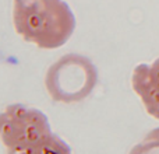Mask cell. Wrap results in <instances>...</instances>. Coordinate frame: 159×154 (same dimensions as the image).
<instances>
[{
    "label": "cell",
    "mask_w": 159,
    "mask_h": 154,
    "mask_svg": "<svg viewBox=\"0 0 159 154\" xmlns=\"http://www.w3.org/2000/svg\"><path fill=\"white\" fill-rule=\"evenodd\" d=\"M131 88L147 113L159 121V58L152 63L137 65L131 75Z\"/></svg>",
    "instance_id": "4"
},
{
    "label": "cell",
    "mask_w": 159,
    "mask_h": 154,
    "mask_svg": "<svg viewBox=\"0 0 159 154\" xmlns=\"http://www.w3.org/2000/svg\"><path fill=\"white\" fill-rule=\"evenodd\" d=\"M13 24L24 41L56 49L71 38L75 17L63 0H13Z\"/></svg>",
    "instance_id": "1"
},
{
    "label": "cell",
    "mask_w": 159,
    "mask_h": 154,
    "mask_svg": "<svg viewBox=\"0 0 159 154\" xmlns=\"http://www.w3.org/2000/svg\"><path fill=\"white\" fill-rule=\"evenodd\" d=\"M98 83L93 63L82 55L61 56L49 67L45 85L50 98L57 102L73 104L87 98Z\"/></svg>",
    "instance_id": "2"
},
{
    "label": "cell",
    "mask_w": 159,
    "mask_h": 154,
    "mask_svg": "<svg viewBox=\"0 0 159 154\" xmlns=\"http://www.w3.org/2000/svg\"><path fill=\"white\" fill-rule=\"evenodd\" d=\"M16 154H71L70 147L56 135H50L30 149Z\"/></svg>",
    "instance_id": "5"
},
{
    "label": "cell",
    "mask_w": 159,
    "mask_h": 154,
    "mask_svg": "<svg viewBox=\"0 0 159 154\" xmlns=\"http://www.w3.org/2000/svg\"><path fill=\"white\" fill-rule=\"evenodd\" d=\"M50 135L49 121L42 111L11 104L0 112V140L10 154L24 152Z\"/></svg>",
    "instance_id": "3"
},
{
    "label": "cell",
    "mask_w": 159,
    "mask_h": 154,
    "mask_svg": "<svg viewBox=\"0 0 159 154\" xmlns=\"http://www.w3.org/2000/svg\"><path fill=\"white\" fill-rule=\"evenodd\" d=\"M129 154H159V128L147 133L143 140L130 150Z\"/></svg>",
    "instance_id": "6"
}]
</instances>
